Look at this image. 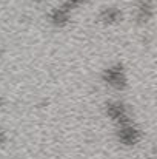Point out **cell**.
<instances>
[{"mask_svg": "<svg viewBox=\"0 0 157 159\" xmlns=\"http://www.w3.org/2000/svg\"><path fill=\"white\" fill-rule=\"evenodd\" d=\"M102 82L116 91H122L128 85V77L125 66L122 63H114L102 71Z\"/></svg>", "mask_w": 157, "mask_h": 159, "instance_id": "6da1fadb", "label": "cell"}, {"mask_svg": "<svg viewBox=\"0 0 157 159\" xmlns=\"http://www.w3.org/2000/svg\"><path fill=\"white\" fill-rule=\"evenodd\" d=\"M105 111H106V116L112 122H116L117 125H125V124L133 122L129 108L125 105L123 102H120V101H111V102H108L105 105Z\"/></svg>", "mask_w": 157, "mask_h": 159, "instance_id": "7a4b0ae2", "label": "cell"}, {"mask_svg": "<svg viewBox=\"0 0 157 159\" xmlns=\"http://www.w3.org/2000/svg\"><path fill=\"white\" fill-rule=\"evenodd\" d=\"M117 139L125 147H134V145H137L142 141V131L133 122L125 124V125H119Z\"/></svg>", "mask_w": 157, "mask_h": 159, "instance_id": "3957f363", "label": "cell"}, {"mask_svg": "<svg viewBox=\"0 0 157 159\" xmlns=\"http://www.w3.org/2000/svg\"><path fill=\"white\" fill-rule=\"evenodd\" d=\"M154 16L153 0H140L136 6V22L139 25H146Z\"/></svg>", "mask_w": 157, "mask_h": 159, "instance_id": "277c9868", "label": "cell"}, {"mask_svg": "<svg viewBox=\"0 0 157 159\" xmlns=\"http://www.w3.org/2000/svg\"><path fill=\"white\" fill-rule=\"evenodd\" d=\"M48 20L52 26L55 28H63L69 23L71 20V12L65 8V6H57V8H52L48 14Z\"/></svg>", "mask_w": 157, "mask_h": 159, "instance_id": "5b68a950", "label": "cell"}, {"mask_svg": "<svg viewBox=\"0 0 157 159\" xmlns=\"http://www.w3.org/2000/svg\"><path fill=\"white\" fill-rule=\"evenodd\" d=\"M99 22L103 23V25H117L122 22L123 19V14L122 11L117 8V6H105L103 9H100L99 12Z\"/></svg>", "mask_w": 157, "mask_h": 159, "instance_id": "8992f818", "label": "cell"}, {"mask_svg": "<svg viewBox=\"0 0 157 159\" xmlns=\"http://www.w3.org/2000/svg\"><path fill=\"white\" fill-rule=\"evenodd\" d=\"M86 3H88V0H63L62 6H65L69 12H72L74 9H77V8L86 5Z\"/></svg>", "mask_w": 157, "mask_h": 159, "instance_id": "52a82bcc", "label": "cell"}, {"mask_svg": "<svg viewBox=\"0 0 157 159\" xmlns=\"http://www.w3.org/2000/svg\"><path fill=\"white\" fill-rule=\"evenodd\" d=\"M6 141H8V136H6L5 130L0 127V145H5V144H6Z\"/></svg>", "mask_w": 157, "mask_h": 159, "instance_id": "ba28073f", "label": "cell"}, {"mask_svg": "<svg viewBox=\"0 0 157 159\" xmlns=\"http://www.w3.org/2000/svg\"><path fill=\"white\" fill-rule=\"evenodd\" d=\"M33 2H34L36 5H43V3H46L48 0H33Z\"/></svg>", "mask_w": 157, "mask_h": 159, "instance_id": "9c48e42d", "label": "cell"}, {"mask_svg": "<svg viewBox=\"0 0 157 159\" xmlns=\"http://www.w3.org/2000/svg\"><path fill=\"white\" fill-rule=\"evenodd\" d=\"M5 102H6V101H5V98H2V96H0V107L5 105Z\"/></svg>", "mask_w": 157, "mask_h": 159, "instance_id": "30bf717a", "label": "cell"}, {"mask_svg": "<svg viewBox=\"0 0 157 159\" xmlns=\"http://www.w3.org/2000/svg\"><path fill=\"white\" fill-rule=\"evenodd\" d=\"M3 54V48H2V45H0V56Z\"/></svg>", "mask_w": 157, "mask_h": 159, "instance_id": "8fae6325", "label": "cell"}]
</instances>
